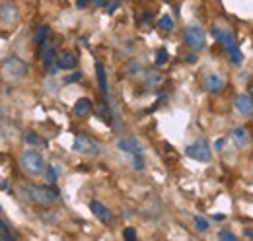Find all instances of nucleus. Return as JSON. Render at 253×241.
Listing matches in <instances>:
<instances>
[{
  "instance_id": "15",
  "label": "nucleus",
  "mask_w": 253,
  "mask_h": 241,
  "mask_svg": "<svg viewBox=\"0 0 253 241\" xmlns=\"http://www.w3.org/2000/svg\"><path fill=\"white\" fill-rule=\"evenodd\" d=\"M76 55L74 53H70V51H63L59 57H57V64H59V68L61 70H72L74 66H76Z\"/></svg>"
},
{
  "instance_id": "2",
  "label": "nucleus",
  "mask_w": 253,
  "mask_h": 241,
  "mask_svg": "<svg viewBox=\"0 0 253 241\" xmlns=\"http://www.w3.org/2000/svg\"><path fill=\"white\" fill-rule=\"evenodd\" d=\"M20 165H22V169H24L28 175H32V177H39V175H43V171H45V160H43V156L37 150L24 152L22 158H20Z\"/></svg>"
},
{
  "instance_id": "24",
  "label": "nucleus",
  "mask_w": 253,
  "mask_h": 241,
  "mask_svg": "<svg viewBox=\"0 0 253 241\" xmlns=\"http://www.w3.org/2000/svg\"><path fill=\"white\" fill-rule=\"evenodd\" d=\"M119 6H121V0H105V10H107V14H113Z\"/></svg>"
},
{
  "instance_id": "17",
  "label": "nucleus",
  "mask_w": 253,
  "mask_h": 241,
  "mask_svg": "<svg viewBox=\"0 0 253 241\" xmlns=\"http://www.w3.org/2000/svg\"><path fill=\"white\" fill-rule=\"evenodd\" d=\"M95 72H97V82H99V90L103 93V97L107 99V78H105V68H103V64H97L95 66Z\"/></svg>"
},
{
  "instance_id": "31",
  "label": "nucleus",
  "mask_w": 253,
  "mask_h": 241,
  "mask_svg": "<svg viewBox=\"0 0 253 241\" xmlns=\"http://www.w3.org/2000/svg\"><path fill=\"white\" fill-rule=\"evenodd\" d=\"M214 148L218 152H222L224 150V138H220V140H216V144H214Z\"/></svg>"
},
{
  "instance_id": "25",
  "label": "nucleus",
  "mask_w": 253,
  "mask_h": 241,
  "mask_svg": "<svg viewBox=\"0 0 253 241\" xmlns=\"http://www.w3.org/2000/svg\"><path fill=\"white\" fill-rule=\"evenodd\" d=\"M0 240H4V241L12 240V234L8 232V226H6L4 222H0Z\"/></svg>"
},
{
  "instance_id": "28",
  "label": "nucleus",
  "mask_w": 253,
  "mask_h": 241,
  "mask_svg": "<svg viewBox=\"0 0 253 241\" xmlns=\"http://www.w3.org/2000/svg\"><path fill=\"white\" fill-rule=\"evenodd\" d=\"M123 238L126 241H134L136 240V232L132 230V228H125V232H123Z\"/></svg>"
},
{
  "instance_id": "35",
  "label": "nucleus",
  "mask_w": 253,
  "mask_h": 241,
  "mask_svg": "<svg viewBox=\"0 0 253 241\" xmlns=\"http://www.w3.org/2000/svg\"><path fill=\"white\" fill-rule=\"evenodd\" d=\"M250 95L253 97V80H252V84H250Z\"/></svg>"
},
{
  "instance_id": "8",
  "label": "nucleus",
  "mask_w": 253,
  "mask_h": 241,
  "mask_svg": "<svg viewBox=\"0 0 253 241\" xmlns=\"http://www.w3.org/2000/svg\"><path fill=\"white\" fill-rule=\"evenodd\" d=\"M234 105H236V111H238L242 117L253 115V97L250 93H238L236 99H234Z\"/></svg>"
},
{
  "instance_id": "27",
  "label": "nucleus",
  "mask_w": 253,
  "mask_h": 241,
  "mask_svg": "<svg viewBox=\"0 0 253 241\" xmlns=\"http://www.w3.org/2000/svg\"><path fill=\"white\" fill-rule=\"evenodd\" d=\"M142 72H144V70H142V66H140L138 62H132L130 68H128V74H130V76H136V74H142Z\"/></svg>"
},
{
  "instance_id": "3",
  "label": "nucleus",
  "mask_w": 253,
  "mask_h": 241,
  "mask_svg": "<svg viewBox=\"0 0 253 241\" xmlns=\"http://www.w3.org/2000/svg\"><path fill=\"white\" fill-rule=\"evenodd\" d=\"M2 70H4V74H6L8 78H12V80H22V78H26L28 72H30L28 64L22 59H18V57H10V59L4 60V62H2Z\"/></svg>"
},
{
  "instance_id": "30",
  "label": "nucleus",
  "mask_w": 253,
  "mask_h": 241,
  "mask_svg": "<svg viewBox=\"0 0 253 241\" xmlns=\"http://www.w3.org/2000/svg\"><path fill=\"white\" fill-rule=\"evenodd\" d=\"M92 0H76V8H80V10H84L88 4H90Z\"/></svg>"
},
{
  "instance_id": "11",
  "label": "nucleus",
  "mask_w": 253,
  "mask_h": 241,
  "mask_svg": "<svg viewBox=\"0 0 253 241\" xmlns=\"http://www.w3.org/2000/svg\"><path fill=\"white\" fill-rule=\"evenodd\" d=\"M205 90L209 91L211 95L220 93V91L224 90V78H222L220 74H216V72L209 74V76L205 78Z\"/></svg>"
},
{
  "instance_id": "34",
  "label": "nucleus",
  "mask_w": 253,
  "mask_h": 241,
  "mask_svg": "<svg viewBox=\"0 0 253 241\" xmlns=\"http://www.w3.org/2000/svg\"><path fill=\"white\" fill-rule=\"evenodd\" d=\"M195 60H197L195 55H189V57H187V62H195Z\"/></svg>"
},
{
  "instance_id": "22",
  "label": "nucleus",
  "mask_w": 253,
  "mask_h": 241,
  "mask_svg": "<svg viewBox=\"0 0 253 241\" xmlns=\"http://www.w3.org/2000/svg\"><path fill=\"white\" fill-rule=\"evenodd\" d=\"M195 228H197L199 232H207V230H209V220L203 218V216H195Z\"/></svg>"
},
{
  "instance_id": "21",
  "label": "nucleus",
  "mask_w": 253,
  "mask_h": 241,
  "mask_svg": "<svg viewBox=\"0 0 253 241\" xmlns=\"http://www.w3.org/2000/svg\"><path fill=\"white\" fill-rule=\"evenodd\" d=\"M45 175H47V181H49L51 185H55L57 179H59V171H57L55 165H47V167H45Z\"/></svg>"
},
{
  "instance_id": "33",
  "label": "nucleus",
  "mask_w": 253,
  "mask_h": 241,
  "mask_svg": "<svg viewBox=\"0 0 253 241\" xmlns=\"http://www.w3.org/2000/svg\"><path fill=\"white\" fill-rule=\"evenodd\" d=\"M244 236H246V238H250V240H253V230H246V232H244Z\"/></svg>"
},
{
  "instance_id": "32",
  "label": "nucleus",
  "mask_w": 253,
  "mask_h": 241,
  "mask_svg": "<svg viewBox=\"0 0 253 241\" xmlns=\"http://www.w3.org/2000/svg\"><path fill=\"white\" fill-rule=\"evenodd\" d=\"M92 4L97 6V8H101V6H105V0H92Z\"/></svg>"
},
{
  "instance_id": "14",
  "label": "nucleus",
  "mask_w": 253,
  "mask_h": 241,
  "mask_svg": "<svg viewBox=\"0 0 253 241\" xmlns=\"http://www.w3.org/2000/svg\"><path fill=\"white\" fill-rule=\"evenodd\" d=\"M72 113H74V117H88L90 113H92V101L88 99V97H82V99H78L76 103H74V109H72Z\"/></svg>"
},
{
  "instance_id": "5",
  "label": "nucleus",
  "mask_w": 253,
  "mask_h": 241,
  "mask_svg": "<svg viewBox=\"0 0 253 241\" xmlns=\"http://www.w3.org/2000/svg\"><path fill=\"white\" fill-rule=\"evenodd\" d=\"M185 154L189 156L191 160L195 161H201V163H209L211 158H212V152H211V146L207 140H195L193 144L187 146Z\"/></svg>"
},
{
  "instance_id": "7",
  "label": "nucleus",
  "mask_w": 253,
  "mask_h": 241,
  "mask_svg": "<svg viewBox=\"0 0 253 241\" xmlns=\"http://www.w3.org/2000/svg\"><path fill=\"white\" fill-rule=\"evenodd\" d=\"M74 152L78 154H84V156H97L99 154V144L95 142L94 138L90 136H84V134H78L74 138Z\"/></svg>"
},
{
  "instance_id": "23",
  "label": "nucleus",
  "mask_w": 253,
  "mask_h": 241,
  "mask_svg": "<svg viewBox=\"0 0 253 241\" xmlns=\"http://www.w3.org/2000/svg\"><path fill=\"white\" fill-rule=\"evenodd\" d=\"M169 59V55H168V51L166 49H160L158 55H156V66H164L166 62Z\"/></svg>"
},
{
  "instance_id": "6",
  "label": "nucleus",
  "mask_w": 253,
  "mask_h": 241,
  "mask_svg": "<svg viewBox=\"0 0 253 241\" xmlns=\"http://www.w3.org/2000/svg\"><path fill=\"white\" fill-rule=\"evenodd\" d=\"M18 16H20V12L12 0H4L0 4V26L2 28H14L18 22Z\"/></svg>"
},
{
  "instance_id": "19",
  "label": "nucleus",
  "mask_w": 253,
  "mask_h": 241,
  "mask_svg": "<svg viewBox=\"0 0 253 241\" xmlns=\"http://www.w3.org/2000/svg\"><path fill=\"white\" fill-rule=\"evenodd\" d=\"M49 37H51V28H49V26H41L39 30L35 31V41H37L39 45L45 43Z\"/></svg>"
},
{
  "instance_id": "29",
  "label": "nucleus",
  "mask_w": 253,
  "mask_h": 241,
  "mask_svg": "<svg viewBox=\"0 0 253 241\" xmlns=\"http://www.w3.org/2000/svg\"><path fill=\"white\" fill-rule=\"evenodd\" d=\"M80 78H82V74H80V72H74V74H70V76L64 80V84H72V82H78Z\"/></svg>"
},
{
  "instance_id": "9",
  "label": "nucleus",
  "mask_w": 253,
  "mask_h": 241,
  "mask_svg": "<svg viewBox=\"0 0 253 241\" xmlns=\"http://www.w3.org/2000/svg\"><path fill=\"white\" fill-rule=\"evenodd\" d=\"M232 140L240 150H244V148H248L252 144V134H250V130L246 126H238V128L232 130Z\"/></svg>"
},
{
  "instance_id": "12",
  "label": "nucleus",
  "mask_w": 253,
  "mask_h": 241,
  "mask_svg": "<svg viewBox=\"0 0 253 241\" xmlns=\"http://www.w3.org/2000/svg\"><path fill=\"white\" fill-rule=\"evenodd\" d=\"M117 148H119L121 152L130 154V156L144 154V152H142V146H140V144H138V140H134V138H121V140L117 142Z\"/></svg>"
},
{
  "instance_id": "20",
  "label": "nucleus",
  "mask_w": 253,
  "mask_h": 241,
  "mask_svg": "<svg viewBox=\"0 0 253 241\" xmlns=\"http://www.w3.org/2000/svg\"><path fill=\"white\" fill-rule=\"evenodd\" d=\"M158 28L162 31H171L173 30V20H171V16H162L158 22Z\"/></svg>"
},
{
  "instance_id": "4",
  "label": "nucleus",
  "mask_w": 253,
  "mask_h": 241,
  "mask_svg": "<svg viewBox=\"0 0 253 241\" xmlns=\"http://www.w3.org/2000/svg\"><path fill=\"white\" fill-rule=\"evenodd\" d=\"M183 43L189 47L191 51H201V49H205V45H207V35H205L203 28H199V26H189L187 30L183 31Z\"/></svg>"
},
{
  "instance_id": "1",
  "label": "nucleus",
  "mask_w": 253,
  "mask_h": 241,
  "mask_svg": "<svg viewBox=\"0 0 253 241\" xmlns=\"http://www.w3.org/2000/svg\"><path fill=\"white\" fill-rule=\"evenodd\" d=\"M20 191L30 202L39 204V206H51L53 202L59 201V191L51 189V187H39V185H33V183H24L20 187Z\"/></svg>"
},
{
  "instance_id": "13",
  "label": "nucleus",
  "mask_w": 253,
  "mask_h": 241,
  "mask_svg": "<svg viewBox=\"0 0 253 241\" xmlns=\"http://www.w3.org/2000/svg\"><path fill=\"white\" fill-rule=\"evenodd\" d=\"M164 82V76L158 70H148L146 76H144V88L146 90H158Z\"/></svg>"
},
{
  "instance_id": "26",
  "label": "nucleus",
  "mask_w": 253,
  "mask_h": 241,
  "mask_svg": "<svg viewBox=\"0 0 253 241\" xmlns=\"http://www.w3.org/2000/svg\"><path fill=\"white\" fill-rule=\"evenodd\" d=\"M218 240H222V241H236V236H234L232 232H228V230H222V232H218Z\"/></svg>"
},
{
  "instance_id": "10",
  "label": "nucleus",
  "mask_w": 253,
  "mask_h": 241,
  "mask_svg": "<svg viewBox=\"0 0 253 241\" xmlns=\"http://www.w3.org/2000/svg\"><path fill=\"white\" fill-rule=\"evenodd\" d=\"M90 210H92V214H94L97 220H101L103 224H111V222H113L111 210H109L105 204H101L99 201H92V202H90Z\"/></svg>"
},
{
  "instance_id": "18",
  "label": "nucleus",
  "mask_w": 253,
  "mask_h": 241,
  "mask_svg": "<svg viewBox=\"0 0 253 241\" xmlns=\"http://www.w3.org/2000/svg\"><path fill=\"white\" fill-rule=\"evenodd\" d=\"M24 142L30 144V146H45V140H43L41 136H37L33 130H28V132L24 134Z\"/></svg>"
},
{
  "instance_id": "16",
  "label": "nucleus",
  "mask_w": 253,
  "mask_h": 241,
  "mask_svg": "<svg viewBox=\"0 0 253 241\" xmlns=\"http://www.w3.org/2000/svg\"><path fill=\"white\" fill-rule=\"evenodd\" d=\"M224 51H226V57L230 59V62H232V64H242L244 55H242L240 47L236 45V41H232L230 45H226V47H224Z\"/></svg>"
}]
</instances>
